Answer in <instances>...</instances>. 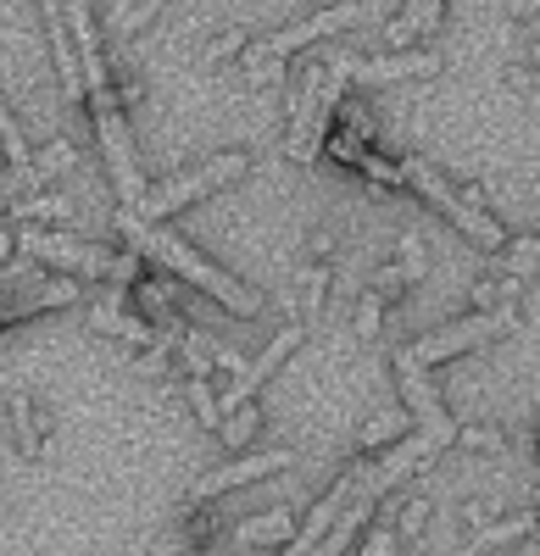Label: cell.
Wrapping results in <instances>:
<instances>
[{"mask_svg": "<svg viewBox=\"0 0 540 556\" xmlns=\"http://www.w3.org/2000/svg\"><path fill=\"white\" fill-rule=\"evenodd\" d=\"M12 429H17L23 456H39V445H45V417L34 412V401H28V395H12Z\"/></svg>", "mask_w": 540, "mask_h": 556, "instance_id": "18", "label": "cell"}, {"mask_svg": "<svg viewBox=\"0 0 540 556\" xmlns=\"http://www.w3.org/2000/svg\"><path fill=\"white\" fill-rule=\"evenodd\" d=\"M379 306H385V295H374V290H368V295H363V323H356L363 334H374V329H379Z\"/></svg>", "mask_w": 540, "mask_h": 556, "instance_id": "25", "label": "cell"}, {"mask_svg": "<svg viewBox=\"0 0 540 556\" xmlns=\"http://www.w3.org/2000/svg\"><path fill=\"white\" fill-rule=\"evenodd\" d=\"M407 429V412H385V417H374V424L363 429V451H374V445H385L390 434H401Z\"/></svg>", "mask_w": 540, "mask_h": 556, "instance_id": "22", "label": "cell"}, {"mask_svg": "<svg viewBox=\"0 0 540 556\" xmlns=\"http://www.w3.org/2000/svg\"><path fill=\"white\" fill-rule=\"evenodd\" d=\"M190 406H196V417H201V429H217V424H223V406H217V390H212L206 379H190Z\"/></svg>", "mask_w": 540, "mask_h": 556, "instance_id": "20", "label": "cell"}, {"mask_svg": "<svg viewBox=\"0 0 540 556\" xmlns=\"http://www.w3.org/2000/svg\"><path fill=\"white\" fill-rule=\"evenodd\" d=\"M390 362H395V384H401V395H407V412L418 417V429H445V424H452V412L440 406L435 384L424 379V362H413L407 345H401Z\"/></svg>", "mask_w": 540, "mask_h": 556, "instance_id": "11", "label": "cell"}, {"mask_svg": "<svg viewBox=\"0 0 540 556\" xmlns=\"http://www.w3.org/2000/svg\"><path fill=\"white\" fill-rule=\"evenodd\" d=\"M356 17H363V7H356V0H340V7H329V12H318V17H301V23H290V28H279V34H267L256 51H251V78H262L267 62H279V56L301 51V45H312V39L351 28Z\"/></svg>", "mask_w": 540, "mask_h": 556, "instance_id": "7", "label": "cell"}, {"mask_svg": "<svg viewBox=\"0 0 540 556\" xmlns=\"http://www.w3.org/2000/svg\"><path fill=\"white\" fill-rule=\"evenodd\" d=\"M39 7H45V28H51V56H56L62 89H67V96H84V67H78L73 28H67V7H62V0H39Z\"/></svg>", "mask_w": 540, "mask_h": 556, "instance_id": "13", "label": "cell"}, {"mask_svg": "<svg viewBox=\"0 0 540 556\" xmlns=\"http://www.w3.org/2000/svg\"><path fill=\"white\" fill-rule=\"evenodd\" d=\"M440 7H445V0H413L407 17L390 23V45H407V39H418V34H435V28H440Z\"/></svg>", "mask_w": 540, "mask_h": 556, "instance_id": "17", "label": "cell"}, {"mask_svg": "<svg viewBox=\"0 0 540 556\" xmlns=\"http://www.w3.org/2000/svg\"><path fill=\"white\" fill-rule=\"evenodd\" d=\"M351 78L329 62L324 73L312 67L306 78H301V96H296V117H290V156L296 162H318V146H324V123H329V112H335V101H340V89H346Z\"/></svg>", "mask_w": 540, "mask_h": 556, "instance_id": "5", "label": "cell"}, {"mask_svg": "<svg viewBox=\"0 0 540 556\" xmlns=\"http://www.w3.org/2000/svg\"><path fill=\"white\" fill-rule=\"evenodd\" d=\"M162 7H167V0H112V7H106V28H112L117 39H134Z\"/></svg>", "mask_w": 540, "mask_h": 556, "instance_id": "16", "label": "cell"}, {"mask_svg": "<svg viewBox=\"0 0 540 556\" xmlns=\"http://www.w3.org/2000/svg\"><path fill=\"white\" fill-rule=\"evenodd\" d=\"M401 184H407V190H418L435 212H445V217H452L457 228H463V235L474 240V245H485V251H497L502 240H507V228L497 223V217H490V212H479V201H468L463 190H452V184H445L429 162H418V156H407V162H401Z\"/></svg>", "mask_w": 540, "mask_h": 556, "instance_id": "3", "label": "cell"}, {"mask_svg": "<svg viewBox=\"0 0 540 556\" xmlns=\"http://www.w3.org/2000/svg\"><path fill=\"white\" fill-rule=\"evenodd\" d=\"M240 45H246V34L235 28L229 39H217V45H212V51H206V56H235V51H240Z\"/></svg>", "mask_w": 540, "mask_h": 556, "instance_id": "30", "label": "cell"}, {"mask_svg": "<svg viewBox=\"0 0 540 556\" xmlns=\"http://www.w3.org/2000/svg\"><path fill=\"white\" fill-rule=\"evenodd\" d=\"M256 417H262V412L246 401V406H235V417H223V424H217V434L229 440V445H246V440H251V429H256Z\"/></svg>", "mask_w": 540, "mask_h": 556, "instance_id": "21", "label": "cell"}, {"mask_svg": "<svg viewBox=\"0 0 540 556\" xmlns=\"http://www.w3.org/2000/svg\"><path fill=\"white\" fill-rule=\"evenodd\" d=\"M117 228L128 235V245L134 251H146V256H156L167 273H178L185 285H196V290H206L212 301H223L229 312H240V317H256L262 312V295L256 290H246L240 278H229L223 267H212L196 245H185L178 235H167V228H156V223H140L134 212H117Z\"/></svg>", "mask_w": 540, "mask_h": 556, "instance_id": "1", "label": "cell"}, {"mask_svg": "<svg viewBox=\"0 0 540 556\" xmlns=\"http://www.w3.org/2000/svg\"><path fill=\"white\" fill-rule=\"evenodd\" d=\"M513 323H518V306H513V301H502L497 312H474V317H463V323H445V329H435V334L413 340V345H407V356L429 367V362L463 356V351H474V345H485V340H497V334H513Z\"/></svg>", "mask_w": 540, "mask_h": 556, "instance_id": "6", "label": "cell"}, {"mask_svg": "<svg viewBox=\"0 0 540 556\" xmlns=\"http://www.w3.org/2000/svg\"><path fill=\"white\" fill-rule=\"evenodd\" d=\"M17 245L34 262H51V267H67V273H84V278H134L140 273V256H117L106 245H84L73 235H51V228H17Z\"/></svg>", "mask_w": 540, "mask_h": 556, "instance_id": "4", "label": "cell"}, {"mask_svg": "<svg viewBox=\"0 0 540 556\" xmlns=\"http://www.w3.org/2000/svg\"><path fill=\"white\" fill-rule=\"evenodd\" d=\"M296 468V451H262V456H229V462H217L212 473H201L196 484H190V506H206L212 495H223V490H240V484H251V479H262V473H290Z\"/></svg>", "mask_w": 540, "mask_h": 556, "instance_id": "8", "label": "cell"}, {"mask_svg": "<svg viewBox=\"0 0 540 556\" xmlns=\"http://www.w3.org/2000/svg\"><path fill=\"white\" fill-rule=\"evenodd\" d=\"M301 340H306V329H301V323H290V329H279V334H274V345H267L262 356H251V362L240 367V374L229 379V390L217 395V406H223V412L246 406V401H251V395H256V390H262L267 379L279 374V362H285L290 351H301Z\"/></svg>", "mask_w": 540, "mask_h": 556, "instance_id": "10", "label": "cell"}, {"mask_svg": "<svg viewBox=\"0 0 540 556\" xmlns=\"http://www.w3.org/2000/svg\"><path fill=\"white\" fill-rule=\"evenodd\" d=\"M17 190H28V178H23L17 167H7V173H0V201L12 206V195H17Z\"/></svg>", "mask_w": 540, "mask_h": 556, "instance_id": "29", "label": "cell"}, {"mask_svg": "<svg viewBox=\"0 0 540 556\" xmlns=\"http://www.w3.org/2000/svg\"><path fill=\"white\" fill-rule=\"evenodd\" d=\"M156 556H173V540H162V545H156Z\"/></svg>", "mask_w": 540, "mask_h": 556, "instance_id": "32", "label": "cell"}, {"mask_svg": "<svg viewBox=\"0 0 540 556\" xmlns=\"http://www.w3.org/2000/svg\"><path fill=\"white\" fill-rule=\"evenodd\" d=\"M34 167H39V173H62V167H73V146H67V139H56V146L45 151Z\"/></svg>", "mask_w": 540, "mask_h": 556, "instance_id": "24", "label": "cell"}, {"mask_svg": "<svg viewBox=\"0 0 540 556\" xmlns=\"http://www.w3.org/2000/svg\"><path fill=\"white\" fill-rule=\"evenodd\" d=\"M0 146H7V162L28 178V190H34V184H45V173H39V167H34V156H28V139H23V128H17L12 106H7V96H0Z\"/></svg>", "mask_w": 540, "mask_h": 556, "instance_id": "14", "label": "cell"}, {"mask_svg": "<svg viewBox=\"0 0 540 556\" xmlns=\"http://www.w3.org/2000/svg\"><path fill=\"white\" fill-rule=\"evenodd\" d=\"M535 523H540V513H535V506H529V513H518V518H507V523H497V529H479L468 551H485V545H502V540H518V534H529Z\"/></svg>", "mask_w": 540, "mask_h": 556, "instance_id": "19", "label": "cell"}, {"mask_svg": "<svg viewBox=\"0 0 540 556\" xmlns=\"http://www.w3.org/2000/svg\"><path fill=\"white\" fill-rule=\"evenodd\" d=\"M356 162H363L379 184H401V167H390V162H379V156H356Z\"/></svg>", "mask_w": 540, "mask_h": 556, "instance_id": "28", "label": "cell"}, {"mask_svg": "<svg viewBox=\"0 0 540 556\" xmlns=\"http://www.w3.org/2000/svg\"><path fill=\"white\" fill-rule=\"evenodd\" d=\"M296 529H301V523L285 513V506H274V513H262V518H246V523L235 529V545H262V540L279 545V540H290Z\"/></svg>", "mask_w": 540, "mask_h": 556, "instance_id": "15", "label": "cell"}, {"mask_svg": "<svg viewBox=\"0 0 540 556\" xmlns=\"http://www.w3.org/2000/svg\"><path fill=\"white\" fill-rule=\"evenodd\" d=\"M457 440H468V445H485V451H502V434H497V429H457Z\"/></svg>", "mask_w": 540, "mask_h": 556, "instance_id": "27", "label": "cell"}, {"mask_svg": "<svg viewBox=\"0 0 540 556\" xmlns=\"http://www.w3.org/2000/svg\"><path fill=\"white\" fill-rule=\"evenodd\" d=\"M390 551H395V529H374L363 545V556H390Z\"/></svg>", "mask_w": 540, "mask_h": 556, "instance_id": "26", "label": "cell"}, {"mask_svg": "<svg viewBox=\"0 0 540 556\" xmlns=\"http://www.w3.org/2000/svg\"><path fill=\"white\" fill-rule=\"evenodd\" d=\"M363 479H368V462H351V468L335 479V490L318 501V506H312V518L290 534V545H285V556H312V551H318V540L335 529V518L346 513V501L356 495V490H363Z\"/></svg>", "mask_w": 540, "mask_h": 556, "instance_id": "9", "label": "cell"}, {"mask_svg": "<svg viewBox=\"0 0 540 556\" xmlns=\"http://www.w3.org/2000/svg\"><path fill=\"white\" fill-rule=\"evenodd\" d=\"M335 67L356 84H395V78H429L440 73V56L435 51H407V56H379V62H351V56H335Z\"/></svg>", "mask_w": 540, "mask_h": 556, "instance_id": "12", "label": "cell"}, {"mask_svg": "<svg viewBox=\"0 0 540 556\" xmlns=\"http://www.w3.org/2000/svg\"><path fill=\"white\" fill-rule=\"evenodd\" d=\"M45 212H51V217H62V212H67V195H34V201L12 206L7 217H12V223H23V217H45Z\"/></svg>", "mask_w": 540, "mask_h": 556, "instance_id": "23", "label": "cell"}, {"mask_svg": "<svg viewBox=\"0 0 540 556\" xmlns=\"http://www.w3.org/2000/svg\"><path fill=\"white\" fill-rule=\"evenodd\" d=\"M246 167H251L246 151H223V156H212V162H201V167H190V173H173L167 184L146 190V201L134 206V217H140V223H162V217H173V212H185V206L206 201L212 190H223V184L240 178Z\"/></svg>", "mask_w": 540, "mask_h": 556, "instance_id": "2", "label": "cell"}, {"mask_svg": "<svg viewBox=\"0 0 540 556\" xmlns=\"http://www.w3.org/2000/svg\"><path fill=\"white\" fill-rule=\"evenodd\" d=\"M518 556H540V523L524 534V551H518Z\"/></svg>", "mask_w": 540, "mask_h": 556, "instance_id": "31", "label": "cell"}]
</instances>
